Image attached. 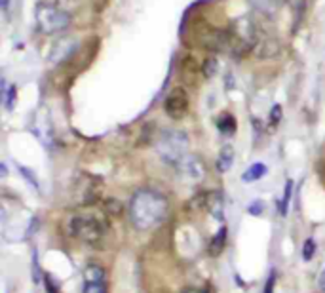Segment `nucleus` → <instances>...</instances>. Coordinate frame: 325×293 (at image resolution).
<instances>
[{"mask_svg": "<svg viewBox=\"0 0 325 293\" xmlns=\"http://www.w3.org/2000/svg\"><path fill=\"white\" fill-rule=\"evenodd\" d=\"M168 200L156 190H139L130 202L131 223L137 230H151L162 225L168 215Z\"/></svg>", "mask_w": 325, "mask_h": 293, "instance_id": "f257e3e1", "label": "nucleus"}, {"mask_svg": "<svg viewBox=\"0 0 325 293\" xmlns=\"http://www.w3.org/2000/svg\"><path fill=\"white\" fill-rule=\"evenodd\" d=\"M68 230L74 238L87 244H95L105 236L107 221L95 211H82L68 221Z\"/></svg>", "mask_w": 325, "mask_h": 293, "instance_id": "f03ea898", "label": "nucleus"}, {"mask_svg": "<svg viewBox=\"0 0 325 293\" xmlns=\"http://www.w3.org/2000/svg\"><path fill=\"white\" fill-rule=\"evenodd\" d=\"M188 147H190L188 136L181 130H166L156 141V151L160 158L171 166H177L183 158L190 155Z\"/></svg>", "mask_w": 325, "mask_h": 293, "instance_id": "7ed1b4c3", "label": "nucleus"}, {"mask_svg": "<svg viewBox=\"0 0 325 293\" xmlns=\"http://www.w3.org/2000/svg\"><path fill=\"white\" fill-rule=\"evenodd\" d=\"M36 23H38L42 33L53 34V33H61V31L68 29L70 16L65 10H61L53 4H38L36 6Z\"/></svg>", "mask_w": 325, "mask_h": 293, "instance_id": "20e7f679", "label": "nucleus"}, {"mask_svg": "<svg viewBox=\"0 0 325 293\" xmlns=\"http://www.w3.org/2000/svg\"><path fill=\"white\" fill-rule=\"evenodd\" d=\"M188 105H190V99H188L187 90L183 86H177L168 93V97L164 101V111L173 120H179L188 113Z\"/></svg>", "mask_w": 325, "mask_h": 293, "instance_id": "39448f33", "label": "nucleus"}, {"mask_svg": "<svg viewBox=\"0 0 325 293\" xmlns=\"http://www.w3.org/2000/svg\"><path fill=\"white\" fill-rule=\"evenodd\" d=\"M175 168H177L179 175L188 177V179H192V181H200L202 179V175H204V164H202L200 158H196L194 155L185 156L177 166H175Z\"/></svg>", "mask_w": 325, "mask_h": 293, "instance_id": "423d86ee", "label": "nucleus"}, {"mask_svg": "<svg viewBox=\"0 0 325 293\" xmlns=\"http://www.w3.org/2000/svg\"><path fill=\"white\" fill-rule=\"evenodd\" d=\"M76 48H78V40H74V38H63V40H57L53 48L50 50V61L51 63H61V61H65L68 59L74 52H76Z\"/></svg>", "mask_w": 325, "mask_h": 293, "instance_id": "0eeeda50", "label": "nucleus"}, {"mask_svg": "<svg viewBox=\"0 0 325 293\" xmlns=\"http://www.w3.org/2000/svg\"><path fill=\"white\" fill-rule=\"evenodd\" d=\"M202 206H204L215 219L222 221V209H224L222 206H224V202H222L221 192L213 190V192H205V194H202Z\"/></svg>", "mask_w": 325, "mask_h": 293, "instance_id": "6e6552de", "label": "nucleus"}, {"mask_svg": "<svg viewBox=\"0 0 325 293\" xmlns=\"http://www.w3.org/2000/svg\"><path fill=\"white\" fill-rule=\"evenodd\" d=\"M232 166H234V149L230 145H224L217 158V170L221 173H226L232 170Z\"/></svg>", "mask_w": 325, "mask_h": 293, "instance_id": "1a4fd4ad", "label": "nucleus"}, {"mask_svg": "<svg viewBox=\"0 0 325 293\" xmlns=\"http://www.w3.org/2000/svg\"><path fill=\"white\" fill-rule=\"evenodd\" d=\"M226 236H228V232H226V226H221L219 230H217V234L211 238V242H209V255L211 257H219L221 253H222V249L226 246Z\"/></svg>", "mask_w": 325, "mask_h": 293, "instance_id": "9d476101", "label": "nucleus"}, {"mask_svg": "<svg viewBox=\"0 0 325 293\" xmlns=\"http://www.w3.org/2000/svg\"><path fill=\"white\" fill-rule=\"evenodd\" d=\"M217 128H219V132L224 134V136H234L238 124H236V118L230 113H222L217 118Z\"/></svg>", "mask_w": 325, "mask_h": 293, "instance_id": "9b49d317", "label": "nucleus"}, {"mask_svg": "<svg viewBox=\"0 0 325 293\" xmlns=\"http://www.w3.org/2000/svg\"><path fill=\"white\" fill-rule=\"evenodd\" d=\"M266 166L262 164V162H255L253 166H249L243 173H241V181L243 183H255V181L262 179L264 175H266Z\"/></svg>", "mask_w": 325, "mask_h": 293, "instance_id": "f8f14e48", "label": "nucleus"}, {"mask_svg": "<svg viewBox=\"0 0 325 293\" xmlns=\"http://www.w3.org/2000/svg\"><path fill=\"white\" fill-rule=\"evenodd\" d=\"M105 269L101 265H87L84 269V280L86 282H105Z\"/></svg>", "mask_w": 325, "mask_h": 293, "instance_id": "ddd939ff", "label": "nucleus"}, {"mask_svg": "<svg viewBox=\"0 0 325 293\" xmlns=\"http://www.w3.org/2000/svg\"><path fill=\"white\" fill-rule=\"evenodd\" d=\"M249 2L253 4V8H257L260 14H266V16H274L278 10L276 0H249Z\"/></svg>", "mask_w": 325, "mask_h": 293, "instance_id": "4468645a", "label": "nucleus"}, {"mask_svg": "<svg viewBox=\"0 0 325 293\" xmlns=\"http://www.w3.org/2000/svg\"><path fill=\"white\" fill-rule=\"evenodd\" d=\"M291 194H293V181L289 179L287 183H285V189H283V198H282V202H280V213H282V215H287Z\"/></svg>", "mask_w": 325, "mask_h": 293, "instance_id": "2eb2a0df", "label": "nucleus"}, {"mask_svg": "<svg viewBox=\"0 0 325 293\" xmlns=\"http://www.w3.org/2000/svg\"><path fill=\"white\" fill-rule=\"evenodd\" d=\"M217 69H219L217 59L215 57H209V59H205V61H204V65H202V72H204V76H205V78H211V76H215Z\"/></svg>", "mask_w": 325, "mask_h": 293, "instance_id": "dca6fc26", "label": "nucleus"}, {"mask_svg": "<svg viewBox=\"0 0 325 293\" xmlns=\"http://www.w3.org/2000/svg\"><path fill=\"white\" fill-rule=\"evenodd\" d=\"M314 253H316V242H314V238H306L303 244V259L304 261H312V257H314Z\"/></svg>", "mask_w": 325, "mask_h": 293, "instance_id": "f3484780", "label": "nucleus"}, {"mask_svg": "<svg viewBox=\"0 0 325 293\" xmlns=\"http://www.w3.org/2000/svg\"><path fill=\"white\" fill-rule=\"evenodd\" d=\"M84 293H107L105 282H86Z\"/></svg>", "mask_w": 325, "mask_h": 293, "instance_id": "a211bd4d", "label": "nucleus"}, {"mask_svg": "<svg viewBox=\"0 0 325 293\" xmlns=\"http://www.w3.org/2000/svg\"><path fill=\"white\" fill-rule=\"evenodd\" d=\"M264 207H266V204L262 202V200H255V202H251L249 206H247V213L259 217V215L264 213Z\"/></svg>", "mask_w": 325, "mask_h": 293, "instance_id": "6ab92c4d", "label": "nucleus"}, {"mask_svg": "<svg viewBox=\"0 0 325 293\" xmlns=\"http://www.w3.org/2000/svg\"><path fill=\"white\" fill-rule=\"evenodd\" d=\"M16 99H17V88L16 86H10L8 91H6V109L12 111L16 107Z\"/></svg>", "mask_w": 325, "mask_h": 293, "instance_id": "aec40b11", "label": "nucleus"}, {"mask_svg": "<svg viewBox=\"0 0 325 293\" xmlns=\"http://www.w3.org/2000/svg\"><path fill=\"white\" fill-rule=\"evenodd\" d=\"M280 120H282V105L276 103V105L270 109V126L276 128V126L280 124Z\"/></svg>", "mask_w": 325, "mask_h": 293, "instance_id": "412c9836", "label": "nucleus"}, {"mask_svg": "<svg viewBox=\"0 0 325 293\" xmlns=\"http://www.w3.org/2000/svg\"><path fill=\"white\" fill-rule=\"evenodd\" d=\"M44 282H46V290H48V293H59V288H57V284L51 280V276H44Z\"/></svg>", "mask_w": 325, "mask_h": 293, "instance_id": "4be33fe9", "label": "nucleus"}, {"mask_svg": "<svg viewBox=\"0 0 325 293\" xmlns=\"http://www.w3.org/2000/svg\"><path fill=\"white\" fill-rule=\"evenodd\" d=\"M274 284H276V272L272 271L268 274V280H266V286H264V292L262 293H272L274 292Z\"/></svg>", "mask_w": 325, "mask_h": 293, "instance_id": "5701e85b", "label": "nucleus"}, {"mask_svg": "<svg viewBox=\"0 0 325 293\" xmlns=\"http://www.w3.org/2000/svg\"><path fill=\"white\" fill-rule=\"evenodd\" d=\"M21 173L25 175V179L29 181V183H33L34 187H38V183H36V179H34V173H33V172H29L27 168H21Z\"/></svg>", "mask_w": 325, "mask_h": 293, "instance_id": "b1692460", "label": "nucleus"}, {"mask_svg": "<svg viewBox=\"0 0 325 293\" xmlns=\"http://www.w3.org/2000/svg\"><path fill=\"white\" fill-rule=\"evenodd\" d=\"M318 286H320V290L325 292V271L320 274V278H318Z\"/></svg>", "mask_w": 325, "mask_h": 293, "instance_id": "393cba45", "label": "nucleus"}, {"mask_svg": "<svg viewBox=\"0 0 325 293\" xmlns=\"http://www.w3.org/2000/svg\"><path fill=\"white\" fill-rule=\"evenodd\" d=\"M181 293H205V292H202V290H196V288H187V290H183Z\"/></svg>", "mask_w": 325, "mask_h": 293, "instance_id": "a878e982", "label": "nucleus"}]
</instances>
